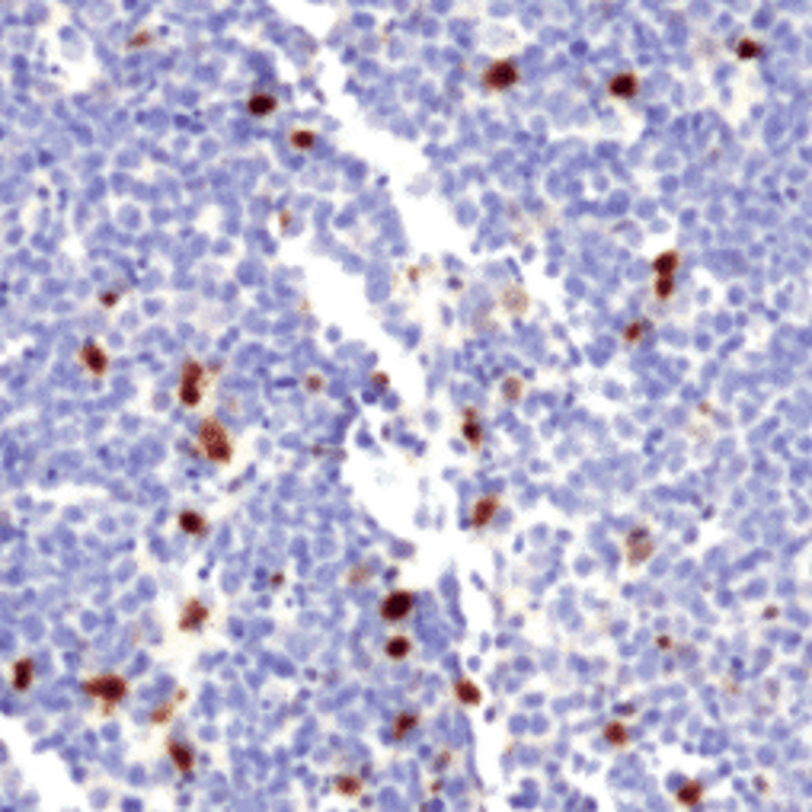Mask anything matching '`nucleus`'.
Masks as SVG:
<instances>
[{"instance_id": "nucleus-5", "label": "nucleus", "mask_w": 812, "mask_h": 812, "mask_svg": "<svg viewBox=\"0 0 812 812\" xmlns=\"http://www.w3.org/2000/svg\"><path fill=\"white\" fill-rule=\"evenodd\" d=\"M295 144H311V135H295Z\"/></svg>"}, {"instance_id": "nucleus-4", "label": "nucleus", "mask_w": 812, "mask_h": 812, "mask_svg": "<svg viewBox=\"0 0 812 812\" xmlns=\"http://www.w3.org/2000/svg\"><path fill=\"white\" fill-rule=\"evenodd\" d=\"M272 96H253V102H249V109L256 112V115H266V112H272Z\"/></svg>"}, {"instance_id": "nucleus-1", "label": "nucleus", "mask_w": 812, "mask_h": 812, "mask_svg": "<svg viewBox=\"0 0 812 812\" xmlns=\"http://www.w3.org/2000/svg\"><path fill=\"white\" fill-rule=\"evenodd\" d=\"M199 442H202L205 454H208L212 461H227V458H231V442H227V435H224V429L218 422H205Z\"/></svg>"}, {"instance_id": "nucleus-3", "label": "nucleus", "mask_w": 812, "mask_h": 812, "mask_svg": "<svg viewBox=\"0 0 812 812\" xmlns=\"http://www.w3.org/2000/svg\"><path fill=\"white\" fill-rule=\"evenodd\" d=\"M83 361H87L96 374L106 368V355H102V349H96V346H87V349H83Z\"/></svg>"}, {"instance_id": "nucleus-2", "label": "nucleus", "mask_w": 812, "mask_h": 812, "mask_svg": "<svg viewBox=\"0 0 812 812\" xmlns=\"http://www.w3.org/2000/svg\"><path fill=\"white\" fill-rule=\"evenodd\" d=\"M205 371H202V365H185V374H183V387H179V394H183V400L189 406L199 400V394H202V384H205Z\"/></svg>"}]
</instances>
